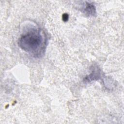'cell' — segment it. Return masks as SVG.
Here are the masks:
<instances>
[{"instance_id": "7a4b0ae2", "label": "cell", "mask_w": 124, "mask_h": 124, "mask_svg": "<svg viewBox=\"0 0 124 124\" xmlns=\"http://www.w3.org/2000/svg\"><path fill=\"white\" fill-rule=\"evenodd\" d=\"M84 11L90 16H94L96 13L95 7L93 3L86 2L85 3V6L84 7Z\"/></svg>"}, {"instance_id": "6da1fadb", "label": "cell", "mask_w": 124, "mask_h": 124, "mask_svg": "<svg viewBox=\"0 0 124 124\" xmlns=\"http://www.w3.org/2000/svg\"><path fill=\"white\" fill-rule=\"evenodd\" d=\"M45 43L41 31L38 29H31L20 36L18 45L22 50L35 55L43 51Z\"/></svg>"}, {"instance_id": "3957f363", "label": "cell", "mask_w": 124, "mask_h": 124, "mask_svg": "<svg viewBox=\"0 0 124 124\" xmlns=\"http://www.w3.org/2000/svg\"><path fill=\"white\" fill-rule=\"evenodd\" d=\"M97 69H95L93 70V72L88 76V77L86 78V81L88 82H90L91 81L94 80V79H98L99 77V72L98 71Z\"/></svg>"}]
</instances>
